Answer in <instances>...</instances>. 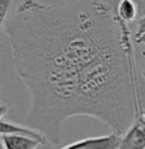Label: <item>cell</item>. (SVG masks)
I'll use <instances>...</instances> for the list:
<instances>
[{"instance_id": "4fadbf2b", "label": "cell", "mask_w": 145, "mask_h": 149, "mask_svg": "<svg viewBox=\"0 0 145 149\" xmlns=\"http://www.w3.org/2000/svg\"><path fill=\"white\" fill-rule=\"evenodd\" d=\"M144 77H145V73H144Z\"/></svg>"}, {"instance_id": "3957f363", "label": "cell", "mask_w": 145, "mask_h": 149, "mask_svg": "<svg viewBox=\"0 0 145 149\" xmlns=\"http://www.w3.org/2000/svg\"><path fill=\"white\" fill-rule=\"evenodd\" d=\"M120 148H125V149L145 148V120L140 115H137L134 118L133 124L122 134Z\"/></svg>"}, {"instance_id": "7a4b0ae2", "label": "cell", "mask_w": 145, "mask_h": 149, "mask_svg": "<svg viewBox=\"0 0 145 149\" xmlns=\"http://www.w3.org/2000/svg\"><path fill=\"white\" fill-rule=\"evenodd\" d=\"M121 139L122 134L114 133L112 131L108 135L104 136H94V138H87L82 140L73 141L70 144H66L65 149L70 148H84V149H119L121 147Z\"/></svg>"}, {"instance_id": "7c38bea8", "label": "cell", "mask_w": 145, "mask_h": 149, "mask_svg": "<svg viewBox=\"0 0 145 149\" xmlns=\"http://www.w3.org/2000/svg\"><path fill=\"white\" fill-rule=\"evenodd\" d=\"M3 147V144H1V141H0V148H1Z\"/></svg>"}, {"instance_id": "ba28073f", "label": "cell", "mask_w": 145, "mask_h": 149, "mask_svg": "<svg viewBox=\"0 0 145 149\" xmlns=\"http://www.w3.org/2000/svg\"><path fill=\"white\" fill-rule=\"evenodd\" d=\"M145 32V15H143L141 18L137 21V29H136V33H135V37L140 36L141 33Z\"/></svg>"}, {"instance_id": "6da1fadb", "label": "cell", "mask_w": 145, "mask_h": 149, "mask_svg": "<svg viewBox=\"0 0 145 149\" xmlns=\"http://www.w3.org/2000/svg\"><path fill=\"white\" fill-rule=\"evenodd\" d=\"M4 33L31 98L28 125L49 143H60L70 117L123 134L144 110L131 32L107 3L23 0Z\"/></svg>"}, {"instance_id": "5b68a950", "label": "cell", "mask_w": 145, "mask_h": 149, "mask_svg": "<svg viewBox=\"0 0 145 149\" xmlns=\"http://www.w3.org/2000/svg\"><path fill=\"white\" fill-rule=\"evenodd\" d=\"M3 148L6 149H36L45 145L36 138L27 136L22 134H5L1 138Z\"/></svg>"}, {"instance_id": "8992f818", "label": "cell", "mask_w": 145, "mask_h": 149, "mask_svg": "<svg viewBox=\"0 0 145 149\" xmlns=\"http://www.w3.org/2000/svg\"><path fill=\"white\" fill-rule=\"evenodd\" d=\"M116 15L120 21L125 23H131L137 15V4L135 0H120L117 5Z\"/></svg>"}, {"instance_id": "277c9868", "label": "cell", "mask_w": 145, "mask_h": 149, "mask_svg": "<svg viewBox=\"0 0 145 149\" xmlns=\"http://www.w3.org/2000/svg\"><path fill=\"white\" fill-rule=\"evenodd\" d=\"M5 134H22V135H27V136L38 139L45 145L49 143V140L43 135V133H41L37 129L29 126V125H21V124L10 123V121H4L0 118V135H5Z\"/></svg>"}, {"instance_id": "8fae6325", "label": "cell", "mask_w": 145, "mask_h": 149, "mask_svg": "<svg viewBox=\"0 0 145 149\" xmlns=\"http://www.w3.org/2000/svg\"><path fill=\"white\" fill-rule=\"evenodd\" d=\"M139 115H140V116H141V117H143L144 120H145V110H143V111H141V112H140Z\"/></svg>"}, {"instance_id": "30bf717a", "label": "cell", "mask_w": 145, "mask_h": 149, "mask_svg": "<svg viewBox=\"0 0 145 149\" xmlns=\"http://www.w3.org/2000/svg\"><path fill=\"white\" fill-rule=\"evenodd\" d=\"M6 112H8V106L4 103H0V118L4 116Z\"/></svg>"}, {"instance_id": "52a82bcc", "label": "cell", "mask_w": 145, "mask_h": 149, "mask_svg": "<svg viewBox=\"0 0 145 149\" xmlns=\"http://www.w3.org/2000/svg\"><path fill=\"white\" fill-rule=\"evenodd\" d=\"M13 0H0V33H1V28L4 27L6 15H8L9 8H10Z\"/></svg>"}, {"instance_id": "9c48e42d", "label": "cell", "mask_w": 145, "mask_h": 149, "mask_svg": "<svg viewBox=\"0 0 145 149\" xmlns=\"http://www.w3.org/2000/svg\"><path fill=\"white\" fill-rule=\"evenodd\" d=\"M135 42L139 43V45H145V32L141 33L140 36L135 37Z\"/></svg>"}]
</instances>
